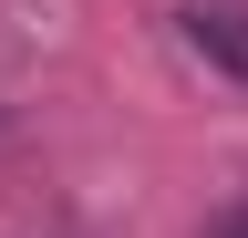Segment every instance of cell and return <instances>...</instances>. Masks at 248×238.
<instances>
[{
	"mask_svg": "<svg viewBox=\"0 0 248 238\" xmlns=\"http://www.w3.org/2000/svg\"><path fill=\"white\" fill-rule=\"evenodd\" d=\"M228 238H248V228H228Z\"/></svg>",
	"mask_w": 248,
	"mask_h": 238,
	"instance_id": "obj_2",
	"label": "cell"
},
{
	"mask_svg": "<svg viewBox=\"0 0 248 238\" xmlns=\"http://www.w3.org/2000/svg\"><path fill=\"white\" fill-rule=\"evenodd\" d=\"M186 42H197L217 73L248 83V11H238V0H197V11H186Z\"/></svg>",
	"mask_w": 248,
	"mask_h": 238,
	"instance_id": "obj_1",
	"label": "cell"
}]
</instances>
